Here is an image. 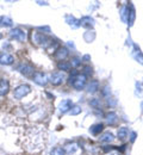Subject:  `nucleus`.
<instances>
[{"instance_id":"obj_16","label":"nucleus","mask_w":143,"mask_h":155,"mask_svg":"<svg viewBox=\"0 0 143 155\" xmlns=\"http://www.w3.org/2000/svg\"><path fill=\"white\" fill-rule=\"evenodd\" d=\"M63 149H64V152H67V153H69V154H73V153H75V150L78 149V146H76L75 143H72V144H67Z\"/></svg>"},{"instance_id":"obj_4","label":"nucleus","mask_w":143,"mask_h":155,"mask_svg":"<svg viewBox=\"0 0 143 155\" xmlns=\"http://www.w3.org/2000/svg\"><path fill=\"white\" fill-rule=\"evenodd\" d=\"M10 36H11V38L12 39L18 41V42H24L25 38H26V34H25V31L21 30V29H19V28L12 30V31L10 32Z\"/></svg>"},{"instance_id":"obj_8","label":"nucleus","mask_w":143,"mask_h":155,"mask_svg":"<svg viewBox=\"0 0 143 155\" xmlns=\"http://www.w3.org/2000/svg\"><path fill=\"white\" fill-rule=\"evenodd\" d=\"M69 55V51H68V49L67 48H64V47H62V48H59L56 51H55V58L56 60H59L60 62L61 61H64V58H67Z\"/></svg>"},{"instance_id":"obj_3","label":"nucleus","mask_w":143,"mask_h":155,"mask_svg":"<svg viewBox=\"0 0 143 155\" xmlns=\"http://www.w3.org/2000/svg\"><path fill=\"white\" fill-rule=\"evenodd\" d=\"M31 91V87L29 85H21L13 91V98L15 99H21Z\"/></svg>"},{"instance_id":"obj_12","label":"nucleus","mask_w":143,"mask_h":155,"mask_svg":"<svg viewBox=\"0 0 143 155\" xmlns=\"http://www.w3.org/2000/svg\"><path fill=\"white\" fill-rule=\"evenodd\" d=\"M57 67H59V69L60 71H63V72H69L70 69H72V66H70V63L68 62V61H61V62H59V64H57Z\"/></svg>"},{"instance_id":"obj_23","label":"nucleus","mask_w":143,"mask_h":155,"mask_svg":"<svg viewBox=\"0 0 143 155\" xmlns=\"http://www.w3.org/2000/svg\"><path fill=\"white\" fill-rule=\"evenodd\" d=\"M73 109H74V110H70V114H72V115H78V114L81 111V109H80L79 106H75V107H73Z\"/></svg>"},{"instance_id":"obj_2","label":"nucleus","mask_w":143,"mask_h":155,"mask_svg":"<svg viewBox=\"0 0 143 155\" xmlns=\"http://www.w3.org/2000/svg\"><path fill=\"white\" fill-rule=\"evenodd\" d=\"M31 39H32V43H35L37 45H41V47H48L53 42L49 37H47L45 35H43L41 32H37V31H32Z\"/></svg>"},{"instance_id":"obj_14","label":"nucleus","mask_w":143,"mask_h":155,"mask_svg":"<svg viewBox=\"0 0 143 155\" xmlns=\"http://www.w3.org/2000/svg\"><path fill=\"white\" fill-rule=\"evenodd\" d=\"M102 128H104L102 124H96V125H93V127L89 129V131H91L93 135H98L99 133L102 131Z\"/></svg>"},{"instance_id":"obj_5","label":"nucleus","mask_w":143,"mask_h":155,"mask_svg":"<svg viewBox=\"0 0 143 155\" xmlns=\"http://www.w3.org/2000/svg\"><path fill=\"white\" fill-rule=\"evenodd\" d=\"M64 80H66V75H64L63 72H56V73H54V74L51 75V78H50L51 84L55 85V86L61 85Z\"/></svg>"},{"instance_id":"obj_13","label":"nucleus","mask_w":143,"mask_h":155,"mask_svg":"<svg viewBox=\"0 0 143 155\" xmlns=\"http://www.w3.org/2000/svg\"><path fill=\"white\" fill-rule=\"evenodd\" d=\"M80 25L85 26V28H91L93 25V19L91 17H85L80 20Z\"/></svg>"},{"instance_id":"obj_15","label":"nucleus","mask_w":143,"mask_h":155,"mask_svg":"<svg viewBox=\"0 0 143 155\" xmlns=\"http://www.w3.org/2000/svg\"><path fill=\"white\" fill-rule=\"evenodd\" d=\"M113 140H115V137L111 133H105V134H102L100 136V141L102 142H112Z\"/></svg>"},{"instance_id":"obj_10","label":"nucleus","mask_w":143,"mask_h":155,"mask_svg":"<svg viewBox=\"0 0 143 155\" xmlns=\"http://www.w3.org/2000/svg\"><path fill=\"white\" fill-rule=\"evenodd\" d=\"M15 61V58L7 53H4L0 55V63L1 64H12Z\"/></svg>"},{"instance_id":"obj_22","label":"nucleus","mask_w":143,"mask_h":155,"mask_svg":"<svg viewBox=\"0 0 143 155\" xmlns=\"http://www.w3.org/2000/svg\"><path fill=\"white\" fill-rule=\"evenodd\" d=\"M69 63H70L72 67H78V66L81 63V61H80L79 58H72V62H69Z\"/></svg>"},{"instance_id":"obj_18","label":"nucleus","mask_w":143,"mask_h":155,"mask_svg":"<svg viewBox=\"0 0 143 155\" xmlns=\"http://www.w3.org/2000/svg\"><path fill=\"white\" fill-rule=\"evenodd\" d=\"M116 120H117V115H116V114L111 112V114L107 115V122H109L110 124H115Z\"/></svg>"},{"instance_id":"obj_7","label":"nucleus","mask_w":143,"mask_h":155,"mask_svg":"<svg viewBox=\"0 0 143 155\" xmlns=\"http://www.w3.org/2000/svg\"><path fill=\"white\" fill-rule=\"evenodd\" d=\"M19 71H21V74H24L25 77H31V75L35 74V69H34V67H32L31 64H26V63L21 64V67H19Z\"/></svg>"},{"instance_id":"obj_21","label":"nucleus","mask_w":143,"mask_h":155,"mask_svg":"<svg viewBox=\"0 0 143 155\" xmlns=\"http://www.w3.org/2000/svg\"><path fill=\"white\" fill-rule=\"evenodd\" d=\"M0 21H2L1 25H4V26H11L12 25V20L10 19V18H7V17H1Z\"/></svg>"},{"instance_id":"obj_24","label":"nucleus","mask_w":143,"mask_h":155,"mask_svg":"<svg viewBox=\"0 0 143 155\" xmlns=\"http://www.w3.org/2000/svg\"><path fill=\"white\" fill-rule=\"evenodd\" d=\"M89 104H91L92 106H97V105L99 104V100H98V99H93L92 101H89Z\"/></svg>"},{"instance_id":"obj_25","label":"nucleus","mask_w":143,"mask_h":155,"mask_svg":"<svg viewBox=\"0 0 143 155\" xmlns=\"http://www.w3.org/2000/svg\"><path fill=\"white\" fill-rule=\"evenodd\" d=\"M85 73H92V68H89V67H85Z\"/></svg>"},{"instance_id":"obj_11","label":"nucleus","mask_w":143,"mask_h":155,"mask_svg":"<svg viewBox=\"0 0 143 155\" xmlns=\"http://www.w3.org/2000/svg\"><path fill=\"white\" fill-rule=\"evenodd\" d=\"M69 109H72V101L66 99V100H62L61 104H60V110H61L62 114H66Z\"/></svg>"},{"instance_id":"obj_17","label":"nucleus","mask_w":143,"mask_h":155,"mask_svg":"<svg viewBox=\"0 0 143 155\" xmlns=\"http://www.w3.org/2000/svg\"><path fill=\"white\" fill-rule=\"evenodd\" d=\"M51 155H66V152H64V149L62 147H56V148L53 149Z\"/></svg>"},{"instance_id":"obj_26","label":"nucleus","mask_w":143,"mask_h":155,"mask_svg":"<svg viewBox=\"0 0 143 155\" xmlns=\"http://www.w3.org/2000/svg\"><path fill=\"white\" fill-rule=\"evenodd\" d=\"M0 39H1V34H0Z\"/></svg>"},{"instance_id":"obj_6","label":"nucleus","mask_w":143,"mask_h":155,"mask_svg":"<svg viewBox=\"0 0 143 155\" xmlns=\"http://www.w3.org/2000/svg\"><path fill=\"white\" fill-rule=\"evenodd\" d=\"M34 78V81L41 86H44L47 82H48V79L45 77V74H43L42 72H35V74L32 75Z\"/></svg>"},{"instance_id":"obj_9","label":"nucleus","mask_w":143,"mask_h":155,"mask_svg":"<svg viewBox=\"0 0 143 155\" xmlns=\"http://www.w3.org/2000/svg\"><path fill=\"white\" fill-rule=\"evenodd\" d=\"M10 91V84L6 79H1L0 80V97L7 94Z\"/></svg>"},{"instance_id":"obj_1","label":"nucleus","mask_w":143,"mask_h":155,"mask_svg":"<svg viewBox=\"0 0 143 155\" xmlns=\"http://www.w3.org/2000/svg\"><path fill=\"white\" fill-rule=\"evenodd\" d=\"M87 82V77L85 74H79L76 71H73L69 77V85H72L75 90H82Z\"/></svg>"},{"instance_id":"obj_20","label":"nucleus","mask_w":143,"mask_h":155,"mask_svg":"<svg viewBox=\"0 0 143 155\" xmlns=\"http://www.w3.org/2000/svg\"><path fill=\"white\" fill-rule=\"evenodd\" d=\"M128 135V129L126 128H119V130H118V137L119 138H125Z\"/></svg>"},{"instance_id":"obj_19","label":"nucleus","mask_w":143,"mask_h":155,"mask_svg":"<svg viewBox=\"0 0 143 155\" xmlns=\"http://www.w3.org/2000/svg\"><path fill=\"white\" fill-rule=\"evenodd\" d=\"M98 90V82L97 81H92L91 84H89V86H88V92H96Z\"/></svg>"}]
</instances>
